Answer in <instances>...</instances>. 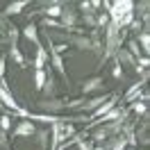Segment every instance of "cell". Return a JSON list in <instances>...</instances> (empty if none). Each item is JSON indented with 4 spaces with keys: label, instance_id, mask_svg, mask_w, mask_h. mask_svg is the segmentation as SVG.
Here are the masks:
<instances>
[{
    "label": "cell",
    "instance_id": "277c9868",
    "mask_svg": "<svg viewBox=\"0 0 150 150\" xmlns=\"http://www.w3.org/2000/svg\"><path fill=\"white\" fill-rule=\"evenodd\" d=\"M32 134H37V130H34V123L28 118H23L14 130V137H32Z\"/></svg>",
    "mask_w": 150,
    "mask_h": 150
},
{
    "label": "cell",
    "instance_id": "4dcf8cb0",
    "mask_svg": "<svg viewBox=\"0 0 150 150\" xmlns=\"http://www.w3.org/2000/svg\"><path fill=\"white\" fill-rule=\"evenodd\" d=\"M80 9H84V11H89V9H91V2H80Z\"/></svg>",
    "mask_w": 150,
    "mask_h": 150
},
{
    "label": "cell",
    "instance_id": "7c38bea8",
    "mask_svg": "<svg viewBox=\"0 0 150 150\" xmlns=\"http://www.w3.org/2000/svg\"><path fill=\"white\" fill-rule=\"evenodd\" d=\"M41 91H43V93L48 96V100H50V98L55 96V77L50 75V68H48V77H46V84H43V89H41Z\"/></svg>",
    "mask_w": 150,
    "mask_h": 150
},
{
    "label": "cell",
    "instance_id": "d6a6232c",
    "mask_svg": "<svg viewBox=\"0 0 150 150\" xmlns=\"http://www.w3.org/2000/svg\"><path fill=\"white\" fill-rule=\"evenodd\" d=\"M125 150H134V148H125Z\"/></svg>",
    "mask_w": 150,
    "mask_h": 150
},
{
    "label": "cell",
    "instance_id": "8fae6325",
    "mask_svg": "<svg viewBox=\"0 0 150 150\" xmlns=\"http://www.w3.org/2000/svg\"><path fill=\"white\" fill-rule=\"evenodd\" d=\"M114 107H116V98H109V100H107V103H103L100 105V107H98V109H96V112H91V116H96V118H100V116H105V114L109 112V109H114Z\"/></svg>",
    "mask_w": 150,
    "mask_h": 150
},
{
    "label": "cell",
    "instance_id": "1f68e13d",
    "mask_svg": "<svg viewBox=\"0 0 150 150\" xmlns=\"http://www.w3.org/2000/svg\"><path fill=\"white\" fill-rule=\"evenodd\" d=\"M93 150H107V148H100V146H98V148H93Z\"/></svg>",
    "mask_w": 150,
    "mask_h": 150
},
{
    "label": "cell",
    "instance_id": "44dd1931",
    "mask_svg": "<svg viewBox=\"0 0 150 150\" xmlns=\"http://www.w3.org/2000/svg\"><path fill=\"white\" fill-rule=\"evenodd\" d=\"M107 137H109V130H96L93 132V141L96 143H103Z\"/></svg>",
    "mask_w": 150,
    "mask_h": 150
},
{
    "label": "cell",
    "instance_id": "2e32d148",
    "mask_svg": "<svg viewBox=\"0 0 150 150\" xmlns=\"http://www.w3.org/2000/svg\"><path fill=\"white\" fill-rule=\"evenodd\" d=\"M100 118H103V121H98V123H112V121H116V118H121V109L114 107V109H109V112L105 114V116H100Z\"/></svg>",
    "mask_w": 150,
    "mask_h": 150
},
{
    "label": "cell",
    "instance_id": "7402d4cb",
    "mask_svg": "<svg viewBox=\"0 0 150 150\" xmlns=\"http://www.w3.org/2000/svg\"><path fill=\"white\" fill-rule=\"evenodd\" d=\"M41 25H43V28H55V30H64V28H62V23H59V21H52V18H43V21H41Z\"/></svg>",
    "mask_w": 150,
    "mask_h": 150
},
{
    "label": "cell",
    "instance_id": "ffe728a7",
    "mask_svg": "<svg viewBox=\"0 0 150 150\" xmlns=\"http://www.w3.org/2000/svg\"><path fill=\"white\" fill-rule=\"evenodd\" d=\"M34 82H37V89H43V84H46V71H37L34 73Z\"/></svg>",
    "mask_w": 150,
    "mask_h": 150
},
{
    "label": "cell",
    "instance_id": "8992f818",
    "mask_svg": "<svg viewBox=\"0 0 150 150\" xmlns=\"http://www.w3.org/2000/svg\"><path fill=\"white\" fill-rule=\"evenodd\" d=\"M37 25H34V23H28V25H25V28L21 30V34H23V37L28 39V41H32V43H34V46H41V41H39V32H37Z\"/></svg>",
    "mask_w": 150,
    "mask_h": 150
},
{
    "label": "cell",
    "instance_id": "603a6c76",
    "mask_svg": "<svg viewBox=\"0 0 150 150\" xmlns=\"http://www.w3.org/2000/svg\"><path fill=\"white\" fill-rule=\"evenodd\" d=\"M0 130H2V132H9L11 130V118H9V116H0Z\"/></svg>",
    "mask_w": 150,
    "mask_h": 150
},
{
    "label": "cell",
    "instance_id": "6da1fadb",
    "mask_svg": "<svg viewBox=\"0 0 150 150\" xmlns=\"http://www.w3.org/2000/svg\"><path fill=\"white\" fill-rule=\"evenodd\" d=\"M118 48H121V28L109 23V28H107V52H105V59L112 57L114 50H118Z\"/></svg>",
    "mask_w": 150,
    "mask_h": 150
},
{
    "label": "cell",
    "instance_id": "f546056e",
    "mask_svg": "<svg viewBox=\"0 0 150 150\" xmlns=\"http://www.w3.org/2000/svg\"><path fill=\"white\" fill-rule=\"evenodd\" d=\"M77 148H80V150H93L89 143H84V141H77Z\"/></svg>",
    "mask_w": 150,
    "mask_h": 150
},
{
    "label": "cell",
    "instance_id": "5b68a950",
    "mask_svg": "<svg viewBox=\"0 0 150 150\" xmlns=\"http://www.w3.org/2000/svg\"><path fill=\"white\" fill-rule=\"evenodd\" d=\"M59 18H62L59 23H62V28H64V30H73V28H77V25H75V23H77V14H75V11L64 9Z\"/></svg>",
    "mask_w": 150,
    "mask_h": 150
},
{
    "label": "cell",
    "instance_id": "f1b7e54d",
    "mask_svg": "<svg viewBox=\"0 0 150 150\" xmlns=\"http://www.w3.org/2000/svg\"><path fill=\"white\" fill-rule=\"evenodd\" d=\"M5 57H0V82H5Z\"/></svg>",
    "mask_w": 150,
    "mask_h": 150
},
{
    "label": "cell",
    "instance_id": "4316f807",
    "mask_svg": "<svg viewBox=\"0 0 150 150\" xmlns=\"http://www.w3.org/2000/svg\"><path fill=\"white\" fill-rule=\"evenodd\" d=\"M0 148L9 150V146H7V132H2V130H0Z\"/></svg>",
    "mask_w": 150,
    "mask_h": 150
},
{
    "label": "cell",
    "instance_id": "d4e9b609",
    "mask_svg": "<svg viewBox=\"0 0 150 150\" xmlns=\"http://www.w3.org/2000/svg\"><path fill=\"white\" fill-rule=\"evenodd\" d=\"M107 23H109V16H107V14H98V16H96V28H105Z\"/></svg>",
    "mask_w": 150,
    "mask_h": 150
},
{
    "label": "cell",
    "instance_id": "83f0119b",
    "mask_svg": "<svg viewBox=\"0 0 150 150\" xmlns=\"http://www.w3.org/2000/svg\"><path fill=\"white\" fill-rule=\"evenodd\" d=\"M37 137H39V146H41V148H46V139H48V132H39Z\"/></svg>",
    "mask_w": 150,
    "mask_h": 150
},
{
    "label": "cell",
    "instance_id": "9c48e42d",
    "mask_svg": "<svg viewBox=\"0 0 150 150\" xmlns=\"http://www.w3.org/2000/svg\"><path fill=\"white\" fill-rule=\"evenodd\" d=\"M62 5H59V2H50V5H48L46 7V11H43V14H46V16H43V18H52V21H57L59 18V16H62Z\"/></svg>",
    "mask_w": 150,
    "mask_h": 150
},
{
    "label": "cell",
    "instance_id": "7a4b0ae2",
    "mask_svg": "<svg viewBox=\"0 0 150 150\" xmlns=\"http://www.w3.org/2000/svg\"><path fill=\"white\" fill-rule=\"evenodd\" d=\"M39 109L41 114H50V116H59V114L66 109V100H57V98H43L41 103H39Z\"/></svg>",
    "mask_w": 150,
    "mask_h": 150
},
{
    "label": "cell",
    "instance_id": "ac0fdd59",
    "mask_svg": "<svg viewBox=\"0 0 150 150\" xmlns=\"http://www.w3.org/2000/svg\"><path fill=\"white\" fill-rule=\"evenodd\" d=\"M82 21H84V25L89 30H96V14L93 11H84V14H82Z\"/></svg>",
    "mask_w": 150,
    "mask_h": 150
},
{
    "label": "cell",
    "instance_id": "9a60e30c",
    "mask_svg": "<svg viewBox=\"0 0 150 150\" xmlns=\"http://www.w3.org/2000/svg\"><path fill=\"white\" fill-rule=\"evenodd\" d=\"M52 66H55V71L62 75V77H66V66H64V59L59 55H52Z\"/></svg>",
    "mask_w": 150,
    "mask_h": 150
},
{
    "label": "cell",
    "instance_id": "3957f363",
    "mask_svg": "<svg viewBox=\"0 0 150 150\" xmlns=\"http://www.w3.org/2000/svg\"><path fill=\"white\" fill-rule=\"evenodd\" d=\"M103 84H105V80L100 77V75L86 77L84 82H82V93L89 96V93H96V91H103Z\"/></svg>",
    "mask_w": 150,
    "mask_h": 150
},
{
    "label": "cell",
    "instance_id": "ba28073f",
    "mask_svg": "<svg viewBox=\"0 0 150 150\" xmlns=\"http://www.w3.org/2000/svg\"><path fill=\"white\" fill-rule=\"evenodd\" d=\"M28 5H30L28 0H18V2H11V5H7V7H5V18H7V16H14V14H21V11L28 7Z\"/></svg>",
    "mask_w": 150,
    "mask_h": 150
},
{
    "label": "cell",
    "instance_id": "4fadbf2b",
    "mask_svg": "<svg viewBox=\"0 0 150 150\" xmlns=\"http://www.w3.org/2000/svg\"><path fill=\"white\" fill-rule=\"evenodd\" d=\"M137 43H141L139 50H143V52H148L150 50V34H148V30H143L141 34H137V39H134Z\"/></svg>",
    "mask_w": 150,
    "mask_h": 150
},
{
    "label": "cell",
    "instance_id": "30bf717a",
    "mask_svg": "<svg viewBox=\"0 0 150 150\" xmlns=\"http://www.w3.org/2000/svg\"><path fill=\"white\" fill-rule=\"evenodd\" d=\"M116 57H118V62H121L118 66H123V64H125V66H134V64H137V59H134L125 48H118V50H116Z\"/></svg>",
    "mask_w": 150,
    "mask_h": 150
},
{
    "label": "cell",
    "instance_id": "cb8c5ba5",
    "mask_svg": "<svg viewBox=\"0 0 150 150\" xmlns=\"http://www.w3.org/2000/svg\"><path fill=\"white\" fill-rule=\"evenodd\" d=\"M132 112L143 114L146 112V103H143V100H132Z\"/></svg>",
    "mask_w": 150,
    "mask_h": 150
},
{
    "label": "cell",
    "instance_id": "52a82bcc",
    "mask_svg": "<svg viewBox=\"0 0 150 150\" xmlns=\"http://www.w3.org/2000/svg\"><path fill=\"white\" fill-rule=\"evenodd\" d=\"M46 62H48L46 48H43V46H37V57H34V68H37V71H46Z\"/></svg>",
    "mask_w": 150,
    "mask_h": 150
},
{
    "label": "cell",
    "instance_id": "484cf974",
    "mask_svg": "<svg viewBox=\"0 0 150 150\" xmlns=\"http://www.w3.org/2000/svg\"><path fill=\"white\" fill-rule=\"evenodd\" d=\"M112 75L116 77V80H123V75H125V71H123V66H114V71H112Z\"/></svg>",
    "mask_w": 150,
    "mask_h": 150
},
{
    "label": "cell",
    "instance_id": "e0dca14e",
    "mask_svg": "<svg viewBox=\"0 0 150 150\" xmlns=\"http://www.w3.org/2000/svg\"><path fill=\"white\" fill-rule=\"evenodd\" d=\"M125 50H127V52H130V55L134 57V59H139V57H141L139 43H137V41H134V39H130V41H127V48H125Z\"/></svg>",
    "mask_w": 150,
    "mask_h": 150
},
{
    "label": "cell",
    "instance_id": "d6986e66",
    "mask_svg": "<svg viewBox=\"0 0 150 150\" xmlns=\"http://www.w3.org/2000/svg\"><path fill=\"white\" fill-rule=\"evenodd\" d=\"M143 82H146V77L141 80L139 84H134V86H132V89H130V91L125 93V103H132V98H134V96H137V93H139V91H141V86H143Z\"/></svg>",
    "mask_w": 150,
    "mask_h": 150
},
{
    "label": "cell",
    "instance_id": "5bb4252c",
    "mask_svg": "<svg viewBox=\"0 0 150 150\" xmlns=\"http://www.w3.org/2000/svg\"><path fill=\"white\" fill-rule=\"evenodd\" d=\"M9 57L16 62L18 66H25V59H23V55H21V50H18V43H11L9 48Z\"/></svg>",
    "mask_w": 150,
    "mask_h": 150
}]
</instances>
